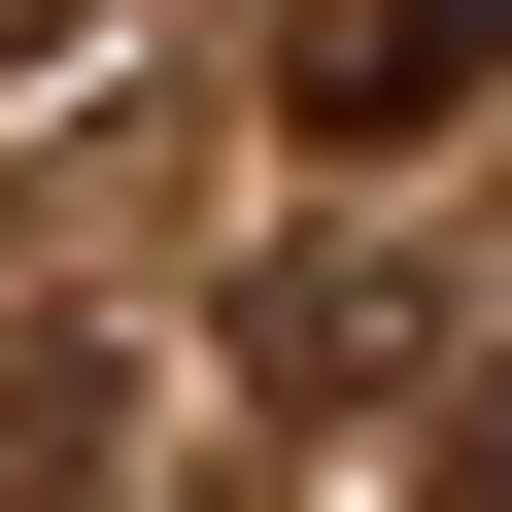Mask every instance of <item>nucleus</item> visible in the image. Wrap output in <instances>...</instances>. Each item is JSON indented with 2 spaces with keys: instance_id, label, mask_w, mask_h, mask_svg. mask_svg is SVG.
<instances>
[{
  "instance_id": "1",
  "label": "nucleus",
  "mask_w": 512,
  "mask_h": 512,
  "mask_svg": "<svg viewBox=\"0 0 512 512\" xmlns=\"http://www.w3.org/2000/svg\"><path fill=\"white\" fill-rule=\"evenodd\" d=\"M478 69H512V0H376V35H342V69H308V137H444V103H478Z\"/></svg>"
},
{
  "instance_id": "2",
  "label": "nucleus",
  "mask_w": 512,
  "mask_h": 512,
  "mask_svg": "<svg viewBox=\"0 0 512 512\" xmlns=\"http://www.w3.org/2000/svg\"><path fill=\"white\" fill-rule=\"evenodd\" d=\"M478 512H512V410H478Z\"/></svg>"
}]
</instances>
